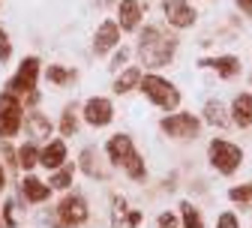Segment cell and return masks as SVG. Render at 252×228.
I'll list each match as a JSON object with an SVG mask.
<instances>
[{"label": "cell", "instance_id": "cell-1", "mask_svg": "<svg viewBox=\"0 0 252 228\" xmlns=\"http://www.w3.org/2000/svg\"><path fill=\"white\" fill-rule=\"evenodd\" d=\"M177 45H180V39L174 33H168V24H147L138 33L135 54L141 60V66L159 69V66H168V63L174 60Z\"/></svg>", "mask_w": 252, "mask_h": 228}, {"label": "cell", "instance_id": "cell-2", "mask_svg": "<svg viewBox=\"0 0 252 228\" xmlns=\"http://www.w3.org/2000/svg\"><path fill=\"white\" fill-rule=\"evenodd\" d=\"M39 75H42V60H39L36 54H27V57L18 63L15 75L6 81V87H3V90L15 93L18 99H21V105H24V108H30V105H36V102H39V90H36Z\"/></svg>", "mask_w": 252, "mask_h": 228}, {"label": "cell", "instance_id": "cell-3", "mask_svg": "<svg viewBox=\"0 0 252 228\" xmlns=\"http://www.w3.org/2000/svg\"><path fill=\"white\" fill-rule=\"evenodd\" d=\"M138 90L147 96L156 108H162L165 114H171V111L180 108V90H177V84L168 81V78H162V75H156V72H144Z\"/></svg>", "mask_w": 252, "mask_h": 228}, {"label": "cell", "instance_id": "cell-4", "mask_svg": "<svg viewBox=\"0 0 252 228\" xmlns=\"http://www.w3.org/2000/svg\"><path fill=\"white\" fill-rule=\"evenodd\" d=\"M207 162H210V168H213L216 174L231 177V174H237L240 165H243V150H240L237 144L225 141V138H213V141L207 144Z\"/></svg>", "mask_w": 252, "mask_h": 228}, {"label": "cell", "instance_id": "cell-5", "mask_svg": "<svg viewBox=\"0 0 252 228\" xmlns=\"http://www.w3.org/2000/svg\"><path fill=\"white\" fill-rule=\"evenodd\" d=\"M24 129V105L15 93L0 90V141L15 138Z\"/></svg>", "mask_w": 252, "mask_h": 228}, {"label": "cell", "instance_id": "cell-6", "mask_svg": "<svg viewBox=\"0 0 252 228\" xmlns=\"http://www.w3.org/2000/svg\"><path fill=\"white\" fill-rule=\"evenodd\" d=\"M54 216H57V225L60 228H81L90 219L87 198H84V195H78V192H66L60 198V204L54 207Z\"/></svg>", "mask_w": 252, "mask_h": 228}, {"label": "cell", "instance_id": "cell-7", "mask_svg": "<svg viewBox=\"0 0 252 228\" xmlns=\"http://www.w3.org/2000/svg\"><path fill=\"white\" fill-rule=\"evenodd\" d=\"M159 129L174 141H192L201 132V120L192 111H171L159 120Z\"/></svg>", "mask_w": 252, "mask_h": 228}, {"label": "cell", "instance_id": "cell-8", "mask_svg": "<svg viewBox=\"0 0 252 228\" xmlns=\"http://www.w3.org/2000/svg\"><path fill=\"white\" fill-rule=\"evenodd\" d=\"M81 120L93 129H102L114 120V102L108 96H90V99L81 105Z\"/></svg>", "mask_w": 252, "mask_h": 228}, {"label": "cell", "instance_id": "cell-9", "mask_svg": "<svg viewBox=\"0 0 252 228\" xmlns=\"http://www.w3.org/2000/svg\"><path fill=\"white\" fill-rule=\"evenodd\" d=\"M162 15H165V24L174 30H189L198 21V12L189 0H162Z\"/></svg>", "mask_w": 252, "mask_h": 228}, {"label": "cell", "instance_id": "cell-10", "mask_svg": "<svg viewBox=\"0 0 252 228\" xmlns=\"http://www.w3.org/2000/svg\"><path fill=\"white\" fill-rule=\"evenodd\" d=\"M135 153H138L135 141H132V135H126V132H117V135H111L105 141V156H108L111 165H117V168H126Z\"/></svg>", "mask_w": 252, "mask_h": 228}, {"label": "cell", "instance_id": "cell-11", "mask_svg": "<svg viewBox=\"0 0 252 228\" xmlns=\"http://www.w3.org/2000/svg\"><path fill=\"white\" fill-rule=\"evenodd\" d=\"M120 24L114 21V18H105L99 27H96V33H93V54L96 57H105V54H111L117 45H120Z\"/></svg>", "mask_w": 252, "mask_h": 228}, {"label": "cell", "instance_id": "cell-12", "mask_svg": "<svg viewBox=\"0 0 252 228\" xmlns=\"http://www.w3.org/2000/svg\"><path fill=\"white\" fill-rule=\"evenodd\" d=\"M51 186L33 174H24L21 183H18V204H45L51 198Z\"/></svg>", "mask_w": 252, "mask_h": 228}, {"label": "cell", "instance_id": "cell-13", "mask_svg": "<svg viewBox=\"0 0 252 228\" xmlns=\"http://www.w3.org/2000/svg\"><path fill=\"white\" fill-rule=\"evenodd\" d=\"M63 162H69V150H66V141L63 138H48L42 147H39V165L51 174L57 171Z\"/></svg>", "mask_w": 252, "mask_h": 228}, {"label": "cell", "instance_id": "cell-14", "mask_svg": "<svg viewBox=\"0 0 252 228\" xmlns=\"http://www.w3.org/2000/svg\"><path fill=\"white\" fill-rule=\"evenodd\" d=\"M141 18H144V3L141 0H120L117 3V24L123 33H132V30L141 27Z\"/></svg>", "mask_w": 252, "mask_h": 228}, {"label": "cell", "instance_id": "cell-15", "mask_svg": "<svg viewBox=\"0 0 252 228\" xmlns=\"http://www.w3.org/2000/svg\"><path fill=\"white\" fill-rule=\"evenodd\" d=\"M24 132L30 135V141H48L51 138V132H54V123L48 120V114H42V111H24Z\"/></svg>", "mask_w": 252, "mask_h": 228}, {"label": "cell", "instance_id": "cell-16", "mask_svg": "<svg viewBox=\"0 0 252 228\" xmlns=\"http://www.w3.org/2000/svg\"><path fill=\"white\" fill-rule=\"evenodd\" d=\"M198 66L201 69H213L219 78H234V75H240V57H234V54H219V57H201L198 60Z\"/></svg>", "mask_w": 252, "mask_h": 228}, {"label": "cell", "instance_id": "cell-17", "mask_svg": "<svg viewBox=\"0 0 252 228\" xmlns=\"http://www.w3.org/2000/svg\"><path fill=\"white\" fill-rule=\"evenodd\" d=\"M228 117H231V126H237V129H249L252 126V93L240 90L234 96L231 108H228Z\"/></svg>", "mask_w": 252, "mask_h": 228}, {"label": "cell", "instance_id": "cell-18", "mask_svg": "<svg viewBox=\"0 0 252 228\" xmlns=\"http://www.w3.org/2000/svg\"><path fill=\"white\" fill-rule=\"evenodd\" d=\"M78 171L87 174L90 180H105L108 171L102 168V159H99V150L96 147H84L81 156H78Z\"/></svg>", "mask_w": 252, "mask_h": 228}, {"label": "cell", "instance_id": "cell-19", "mask_svg": "<svg viewBox=\"0 0 252 228\" xmlns=\"http://www.w3.org/2000/svg\"><path fill=\"white\" fill-rule=\"evenodd\" d=\"M201 120L207 126H216V129L231 126V117H228V108L222 105V99H207L204 102V111H201Z\"/></svg>", "mask_w": 252, "mask_h": 228}, {"label": "cell", "instance_id": "cell-20", "mask_svg": "<svg viewBox=\"0 0 252 228\" xmlns=\"http://www.w3.org/2000/svg\"><path fill=\"white\" fill-rule=\"evenodd\" d=\"M141 69L138 66H126V69H120L117 72V78H114V84H111V90L117 93V96H123V93H132V90H138V84H141Z\"/></svg>", "mask_w": 252, "mask_h": 228}, {"label": "cell", "instance_id": "cell-21", "mask_svg": "<svg viewBox=\"0 0 252 228\" xmlns=\"http://www.w3.org/2000/svg\"><path fill=\"white\" fill-rule=\"evenodd\" d=\"M75 174H78V165H75V162H63L57 171H51V174H48V186H51V189H57V192H69V186H72Z\"/></svg>", "mask_w": 252, "mask_h": 228}, {"label": "cell", "instance_id": "cell-22", "mask_svg": "<svg viewBox=\"0 0 252 228\" xmlns=\"http://www.w3.org/2000/svg\"><path fill=\"white\" fill-rule=\"evenodd\" d=\"M42 75H45V81H48V84L66 87V84H72V81L78 78V69H72V66H63V63H48V66L42 69Z\"/></svg>", "mask_w": 252, "mask_h": 228}, {"label": "cell", "instance_id": "cell-23", "mask_svg": "<svg viewBox=\"0 0 252 228\" xmlns=\"http://www.w3.org/2000/svg\"><path fill=\"white\" fill-rule=\"evenodd\" d=\"M78 123H81V108H78L75 102L63 105V114H60V123H57L60 135H63V138H72V135L78 132Z\"/></svg>", "mask_w": 252, "mask_h": 228}, {"label": "cell", "instance_id": "cell-24", "mask_svg": "<svg viewBox=\"0 0 252 228\" xmlns=\"http://www.w3.org/2000/svg\"><path fill=\"white\" fill-rule=\"evenodd\" d=\"M39 165V144L36 141H24L21 147H18V168L24 171V174H30Z\"/></svg>", "mask_w": 252, "mask_h": 228}, {"label": "cell", "instance_id": "cell-25", "mask_svg": "<svg viewBox=\"0 0 252 228\" xmlns=\"http://www.w3.org/2000/svg\"><path fill=\"white\" fill-rule=\"evenodd\" d=\"M180 228H204V216L192 201H180Z\"/></svg>", "mask_w": 252, "mask_h": 228}, {"label": "cell", "instance_id": "cell-26", "mask_svg": "<svg viewBox=\"0 0 252 228\" xmlns=\"http://www.w3.org/2000/svg\"><path fill=\"white\" fill-rule=\"evenodd\" d=\"M228 201L237 204V207H249V204H252V183L231 186V189H228Z\"/></svg>", "mask_w": 252, "mask_h": 228}, {"label": "cell", "instance_id": "cell-27", "mask_svg": "<svg viewBox=\"0 0 252 228\" xmlns=\"http://www.w3.org/2000/svg\"><path fill=\"white\" fill-rule=\"evenodd\" d=\"M0 216H3V228H18V198H6Z\"/></svg>", "mask_w": 252, "mask_h": 228}, {"label": "cell", "instance_id": "cell-28", "mask_svg": "<svg viewBox=\"0 0 252 228\" xmlns=\"http://www.w3.org/2000/svg\"><path fill=\"white\" fill-rule=\"evenodd\" d=\"M129 54H132V48L117 45V48H114V54H111V60H108V69H111V72L126 69V63H129Z\"/></svg>", "mask_w": 252, "mask_h": 228}, {"label": "cell", "instance_id": "cell-29", "mask_svg": "<svg viewBox=\"0 0 252 228\" xmlns=\"http://www.w3.org/2000/svg\"><path fill=\"white\" fill-rule=\"evenodd\" d=\"M126 210H129L126 198H123V195H114V198H111V225H114V228H123V216H126Z\"/></svg>", "mask_w": 252, "mask_h": 228}, {"label": "cell", "instance_id": "cell-30", "mask_svg": "<svg viewBox=\"0 0 252 228\" xmlns=\"http://www.w3.org/2000/svg\"><path fill=\"white\" fill-rule=\"evenodd\" d=\"M0 153H3V165L6 168H18V150L9 141H0Z\"/></svg>", "mask_w": 252, "mask_h": 228}, {"label": "cell", "instance_id": "cell-31", "mask_svg": "<svg viewBox=\"0 0 252 228\" xmlns=\"http://www.w3.org/2000/svg\"><path fill=\"white\" fill-rule=\"evenodd\" d=\"M12 60V39L6 33V27H0V63H9Z\"/></svg>", "mask_w": 252, "mask_h": 228}, {"label": "cell", "instance_id": "cell-32", "mask_svg": "<svg viewBox=\"0 0 252 228\" xmlns=\"http://www.w3.org/2000/svg\"><path fill=\"white\" fill-rule=\"evenodd\" d=\"M156 225H159V228H180V216L171 213V210H165V213L156 216Z\"/></svg>", "mask_w": 252, "mask_h": 228}, {"label": "cell", "instance_id": "cell-33", "mask_svg": "<svg viewBox=\"0 0 252 228\" xmlns=\"http://www.w3.org/2000/svg\"><path fill=\"white\" fill-rule=\"evenodd\" d=\"M216 228H240V219H237L231 210H225V213H219V219H216Z\"/></svg>", "mask_w": 252, "mask_h": 228}, {"label": "cell", "instance_id": "cell-34", "mask_svg": "<svg viewBox=\"0 0 252 228\" xmlns=\"http://www.w3.org/2000/svg\"><path fill=\"white\" fill-rule=\"evenodd\" d=\"M141 219H144L141 210H126V216H123V228H138Z\"/></svg>", "mask_w": 252, "mask_h": 228}, {"label": "cell", "instance_id": "cell-35", "mask_svg": "<svg viewBox=\"0 0 252 228\" xmlns=\"http://www.w3.org/2000/svg\"><path fill=\"white\" fill-rule=\"evenodd\" d=\"M234 6H237L243 15H252V0H234Z\"/></svg>", "mask_w": 252, "mask_h": 228}, {"label": "cell", "instance_id": "cell-36", "mask_svg": "<svg viewBox=\"0 0 252 228\" xmlns=\"http://www.w3.org/2000/svg\"><path fill=\"white\" fill-rule=\"evenodd\" d=\"M0 192H6V165L0 162Z\"/></svg>", "mask_w": 252, "mask_h": 228}, {"label": "cell", "instance_id": "cell-37", "mask_svg": "<svg viewBox=\"0 0 252 228\" xmlns=\"http://www.w3.org/2000/svg\"><path fill=\"white\" fill-rule=\"evenodd\" d=\"M0 228H3V216H0Z\"/></svg>", "mask_w": 252, "mask_h": 228}, {"label": "cell", "instance_id": "cell-38", "mask_svg": "<svg viewBox=\"0 0 252 228\" xmlns=\"http://www.w3.org/2000/svg\"><path fill=\"white\" fill-rule=\"evenodd\" d=\"M249 84H252V75H249Z\"/></svg>", "mask_w": 252, "mask_h": 228}]
</instances>
